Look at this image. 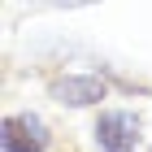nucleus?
Returning <instances> with one entry per match:
<instances>
[{"instance_id":"1","label":"nucleus","mask_w":152,"mask_h":152,"mask_svg":"<svg viewBox=\"0 0 152 152\" xmlns=\"http://www.w3.org/2000/svg\"><path fill=\"white\" fill-rule=\"evenodd\" d=\"M139 143V117L126 109H104L96 117V148L100 152H135Z\"/></svg>"},{"instance_id":"2","label":"nucleus","mask_w":152,"mask_h":152,"mask_svg":"<svg viewBox=\"0 0 152 152\" xmlns=\"http://www.w3.org/2000/svg\"><path fill=\"white\" fill-rule=\"evenodd\" d=\"M48 126L35 113H13L4 117V152H44Z\"/></svg>"},{"instance_id":"3","label":"nucleus","mask_w":152,"mask_h":152,"mask_svg":"<svg viewBox=\"0 0 152 152\" xmlns=\"http://www.w3.org/2000/svg\"><path fill=\"white\" fill-rule=\"evenodd\" d=\"M52 96H57L61 104H74V109L100 104V100H104V83L91 78V74H65V78L52 83Z\"/></svg>"}]
</instances>
